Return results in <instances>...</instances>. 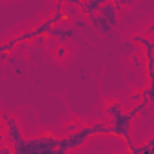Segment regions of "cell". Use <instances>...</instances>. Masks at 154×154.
Masks as SVG:
<instances>
[{
	"instance_id": "6da1fadb",
	"label": "cell",
	"mask_w": 154,
	"mask_h": 154,
	"mask_svg": "<svg viewBox=\"0 0 154 154\" xmlns=\"http://www.w3.org/2000/svg\"><path fill=\"white\" fill-rule=\"evenodd\" d=\"M58 138L54 136H44L38 140H24L18 138L13 141V152L17 154H45V152H56L58 149Z\"/></svg>"
},
{
	"instance_id": "7a4b0ae2",
	"label": "cell",
	"mask_w": 154,
	"mask_h": 154,
	"mask_svg": "<svg viewBox=\"0 0 154 154\" xmlns=\"http://www.w3.org/2000/svg\"><path fill=\"white\" fill-rule=\"evenodd\" d=\"M107 132H109V127L105 123H96V125H91V127H84L80 131L69 134L65 140H60L56 152H65V150L76 149V147H80L82 143H85L89 136H93V134H107Z\"/></svg>"
},
{
	"instance_id": "3957f363",
	"label": "cell",
	"mask_w": 154,
	"mask_h": 154,
	"mask_svg": "<svg viewBox=\"0 0 154 154\" xmlns=\"http://www.w3.org/2000/svg\"><path fill=\"white\" fill-rule=\"evenodd\" d=\"M98 11H100V15L111 24V27H114L116 24H118V15H116V8L111 4V2H107V4H102L100 8H98Z\"/></svg>"
},
{
	"instance_id": "277c9868",
	"label": "cell",
	"mask_w": 154,
	"mask_h": 154,
	"mask_svg": "<svg viewBox=\"0 0 154 154\" xmlns=\"http://www.w3.org/2000/svg\"><path fill=\"white\" fill-rule=\"evenodd\" d=\"M47 33H49L51 36L60 38V42H65L67 38H76V36H78L76 29H62V27H51Z\"/></svg>"
},
{
	"instance_id": "5b68a950",
	"label": "cell",
	"mask_w": 154,
	"mask_h": 154,
	"mask_svg": "<svg viewBox=\"0 0 154 154\" xmlns=\"http://www.w3.org/2000/svg\"><path fill=\"white\" fill-rule=\"evenodd\" d=\"M65 54V49H58V56H63Z\"/></svg>"
},
{
	"instance_id": "8992f818",
	"label": "cell",
	"mask_w": 154,
	"mask_h": 154,
	"mask_svg": "<svg viewBox=\"0 0 154 154\" xmlns=\"http://www.w3.org/2000/svg\"><path fill=\"white\" fill-rule=\"evenodd\" d=\"M0 140H2V134H0Z\"/></svg>"
},
{
	"instance_id": "52a82bcc",
	"label": "cell",
	"mask_w": 154,
	"mask_h": 154,
	"mask_svg": "<svg viewBox=\"0 0 154 154\" xmlns=\"http://www.w3.org/2000/svg\"><path fill=\"white\" fill-rule=\"evenodd\" d=\"M0 120H2V116H0Z\"/></svg>"
}]
</instances>
